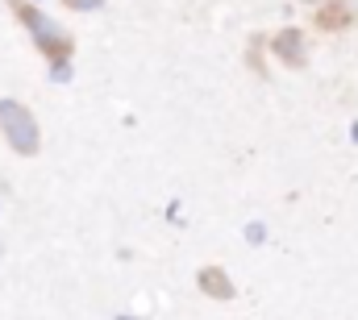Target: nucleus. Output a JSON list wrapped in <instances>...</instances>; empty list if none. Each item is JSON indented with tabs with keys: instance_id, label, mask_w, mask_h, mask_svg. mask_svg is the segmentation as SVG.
<instances>
[{
	"instance_id": "obj_1",
	"label": "nucleus",
	"mask_w": 358,
	"mask_h": 320,
	"mask_svg": "<svg viewBox=\"0 0 358 320\" xmlns=\"http://www.w3.org/2000/svg\"><path fill=\"white\" fill-rule=\"evenodd\" d=\"M0 129H4V142H8L17 154H34V150H38V125H34V117H29L25 104L0 100Z\"/></svg>"
},
{
	"instance_id": "obj_2",
	"label": "nucleus",
	"mask_w": 358,
	"mask_h": 320,
	"mask_svg": "<svg viewBox=\"0 0 358 320\" xmlns=\"http://www.w3.org/2000/svg\"><path fill=\"white\" fill-rule=\"evenodd\" d=\"M21 21L29 25L34 42H38L42 50H50V54H67V50H71V38H67L63 25H55L50 17H42V13H34V8H21Z\"/></svg>"
},
{
	"instance_id": "obj_3",
	"label": "nucleus",
	"mask_w": 358,
	"mask_h": 320,
	"mask_svg": "<svg viewBox=\"0 0 358 320\" xmlns=\"http://www.w3.org/2000/svg\"><path fill=\"white\" fill-rule=\"evenodd\" d=\"M200 287H204L208 296H217V300H229V296H234V283H229V279H225V270H217V266L200 275Z\"/></svg>"
},
{
	"instance_id": "obj_4",
	"label": "nucleus",
	"mask_w": 358,
	"mask_h": 320,
	"mask_svg": "<svg viewBox=\"0 0 358 320\" xmlns=\"http://www.w3.org/2000/svg\"><path fill=\"white\" fill-rule=\"evenodd\" d=\"M275 50H279L287 63H300V29H287L283 38H275Z\"/></svg>"
},
{
	"instance_id": "obj_5",
	"label": "nucleus",
	"mask_w": 358,
	"mask_h": 320,
	"mask_svg": "<svg viewBox=\"0 0 358 320\" xmlns=\"http://www.w3.org/2000/svg\"><path fill=\"white\" fill-rule=\"evenodd\" d=\"M67 4H71V8H84V13H88V8H100V0H67Z\"/></svg>"
},
{
	"instance_id": "obj_6",
	"label": "nucleus",
	"mask_w": 358,
	"mask_h": 320,
	"mask_svg": "<svg viewBox=\"0 0 358 320\" xmlns=\"http://www.w3.org/2000/svg\"><path fill=\"white\" fill-rule=\"evenodd\" d=\"M67 75H71V71H67V63H63V59H59V63H55V80L63 83V80H67Z\"/></svg>"
},
{
	"instance_id": "obj_7",
	"label": "nucleus",
	"mask_w": 358,
	"mask_h": 320,
	"mask_svg": "<svg viewBox=\"0 0 358 320\" xmlns=\"http://www.w3.org/2000/svg\"><path fill=\"white\" fill-rule=\"evenodd\" d=\"M304 4H325V0H304Z\"/></svg>"
},
{
	"instance_id": "obj_8",
	"label": "nucleus",
	"mask_w": 358,
	"mask_h": 320,
	"mask_svg": "<svg viewBox=\"0 0 358 320\" xmlns=\"http://www.w3.org/2000/svg\"><path fill=\"white\" fill-rule=\"evenodd\" d=\"M117 320H134V317H117Z\"/></svg>"
}]
</instances>
